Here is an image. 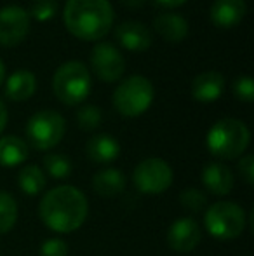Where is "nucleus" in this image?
<instances>
[{
	"label": "nucleus",
	"mask_w": 254,
	"mask_h": 256,
	"mask_svg": "<svg viewBox=\"0 0 254 256\" xmlns=\"http://www.w3.org/2000/svg\"><path fill=\"white\" fill-rule=\"evenodd\" d=\"M89 212L85 196L71 185H61L49 190L40 200L38 214L51 230L70 234L84 225Z\"/></svg>",
	"instance_id": "nucleus-1"
},
{
	"label": "nucleus",
	"mask_w": 254,
	"mask_h": 256,
	"mask_svg": "<svg viewBox=\"0 0 254 256\" xmlns=\"http://www.w3.org/2000/svg\"><path fill=\"white\" fill-rule=\"evenodd\" d=\"M63 20L73 37L94 42L112 30L113 9L108 0H66Z\"/></svg>",
	"instance_id": "nucleus-2"
},
{
	"label": "nucleus",
	"mask_w": 254,
	"mask_h": 256,
	"mask_svg": "<svg viewBox=\"0 0 254 256\" xmlns=\"http://www.w3.org/2000/svg\"><path fill=\"white\" fill-rule=\"evenodd\" d=\"M251 142L248 126L239 118H221L207 132V148L218 158H235L246 152Z\"/></svg>",
	"instance_id": "nucleus-3"
},
{
	"label": "nucleus",
	"mask_w": 254,
	"mask_h": 256,
	"mask_svg": "<svg viewBox=\"0 0 254 256\" xmlns=\"http://www.w3.org/2000/svg\"><path fill=\"white\" fill-rule=\"evenodd\" d=\"M56 98L64 104H78L89 96L91 74L82 61H66L56 70L52 78Z\"/></svg>",
	"instance_id": "nucleus-4"
},
{
	"label": "nucleus",
	"mask_w": 254,
	"mask_h": 256,
	"mask_svg": "<svg viewBox=\"0 0 254 256\" xmlns=\"http://www.w3.org/2000/svg\"><path fill=\"white\" fill-rule=\"evenodd\" d=\"M153 84L143 75H132L119 84L113 94V104L124 117H139L153 102Z\"/></svg>",
	"instance_id": "nucleus-5"
},
{
	"label": "nucleus",
	"mask_w": 254,
	"mask_h": 256,
	"mask_svg": "<svg viewBox=\"0 0 254 256\" xmlns=\"http://www.w3.org/2000/svg\"><path fill=\"white\" fill-rule=\"evenodd\" d=\"M206 228L218 240H234L246 228V212L239 204L220 200L213 204L204 216Z\"/></svg>",
	"instance_id": "nucleus-6"
},
{
	"label": "nucleus",
	"mask_w": 254,
	"mask_h": 256,
	"mask_svg": "<svg viewBox=\"0 0 254 256\" xmlns=\"http://www.w3.org/2000/svg\"><path fill=\"white\" fill-rule=\"evenodd\" d=\"M66 122L54 110H40L28 120L26 138L33 148L51 150L63 140Z\"/></svg>",
	"instance_id": "nucleus-7"
},
{
	"label": "nucleus",
	"mask_w": 254,
	"mask_h": 256,
	"mask_svg": "<svg viewBox=\"0 0 254 256\" xmlns=\"http://www.w3.org/2000/svg\"><path fill=\"white\" fill-rule=\"evenodd\" d=\"M173 169L166 160L159 157H150L141 160L132 172V182L136 188L143 194H162L173 183Z\"/></svg>",
	"instance_id": "nucleus-8"
},
{
	"label": "nucleus",
	"mask_w": 254,
	"mask_h": 256,
	"mask_svg": "<svg viewBox=\"0 0 254 256\" xmlns=\"http://www.w3.org/2000/svg\"><path fill=\"white\" fill-rule=\"evenodd\" d=\"M30 32V14L21 6L0 9V46L12 48L26 38Z\"/></svg>",
	"instance_id": "nucleus-9"
},
{
	"label": "nucleus",
	"mask_w": 254,
	"mask_h": 256,
	"mask_svg": "<svg viewBox=\"0 0 254 256\" xmlns=\"http://www.w3.org/2000/svg\"><path fill=\"white\" fill-rule=\"evenodd\" d=\"M91 66L103 82H117L126 70V60L115 46L99 42L91 52Z\"/></svg>",
	"instance_id": "nucleus-10"
},
{
	"label": "nucleus",
	"mask_w": 254,
	"mask_h": 256,
	"mask_svg": "<svg viewBox=\"0 0 254 256\" xmlns=\"http://www.w3.org/2000/svg\"><path fill=\"white\" fill-rule=\"evenodd\" d=\"M200 242L199 223L192 218H180L167 230V244L176 253H190Z\"/></svg>",
	"instance_id": "nucleus-11"
},
{
	"label": "nucleus",
	"mask_w": 254,
	"mask_h": 256,
	"mask_svg": "<svg viewBox=\"0 0 254 256\" xmlns=\"http://www.w3.org/2000/svg\"><path fill=\"white\" fill-rule=\"evenodd\" d=\"M115 37L124 49L132 52H143L152 46V34L139 21H126L119 24L115 30Z\"/></svg>",
	"instance_id": "nucleus-12"
},
{
	"label": "nucleus",
	"mask_w": 254,
	"mask_h": 256,
	"mask_svg": "<svg viewBox=\"0 0 254 256\" xmlns=\"http://www.w3.org/2000/svg\"><path fill=\"white\" fill-rule=\"evenodd\" d=\"M246 6L244 0H214L211 6L209 18L218 28H234L244 20Z\"/></svg>",
	"instance_id": "nucleus-13"
},
{
	"label": "nucleus",
	"mask_w": 254,
	"mask_h": 256,
	"mask_svg": "<svg viewBox=\"0 0 254 256\" xmlns=\"http://www.w3.org/2000/svg\"><path fill=\"white\" fill-rule=\"evenodd\" d=\"M225 89V77L220 72H204L192 82V96L195 102L211 103L216 102Z\"/></svg>",
	"instance_id": "nucleus-14"
},
{
	"label": "nucleus",
	"mask_w": 254,
	"mask_h": 256,
	"mask_svg": "<svg viewBox=\"0 0 254 256\" xmlns=\"http://www.w3.org/2000/svg\"><path fill=\"white\" fill-rule=\"evenodd\" d=\"M202 182L214 196H227L234 188V174L227 166L220 162H209L202 171Z\"/></svg>",
	"instance_id": "nucleus-15"
},
{
	"label": "nucleus",
	"mask_w": 254,
	"mask_h": 256,
	"mask_svg": "<svg viewBox=\"0 0 254 256\" xmlns=\"http://www.w3.org/2000/svg\"><path fill=\"white\" fill-rule=\"evenodd\" d=\"M157 34L167 42H181L188 35V23L183 16L174 12H162L153 20Z\"/></svg>",
	"instance_id": "nucleus-16"
},
{
	"label": "nucleus",
	"mask_w": 254,
	"mask_h": 256,
	"mask_svg": "<svg viewBox=\"0 0 254 256\" xmlns=\"http://www.w3.org/2000/svg\"><path fill=\"white\" fill-rule=\"evenodd\" d=\"M87 157L98 164H108L113 162L120 154V145L113 136L110 134H96L87 142L85 146Z\"/></svg>",
	"instance_id": "nucleus-17"
},
{
	"label": "nucleus",
	"mask_w": 254,
	"mask_h": 256,
	"mask_svg": "<svg viewBox=\"0 0 254 256\" xmlns=\"http://www.w3.org/2000/svg\"><path fill=\"white\" fill-rule=\"evenodd\" d=\"M92 188L98 196L112 199V197L119 196L126 188V176L122 174L120 169H103V171L96 172L92 178Z\"/></svg>",
	"instance_id": "nucleus-18"
},
{
	"label": "nucleus",
	"mask_w": 254,
	"mask_h": 256,
	"mask_svg": "<svg viewBox=\"0 0 254 256\" xmlns=\"http://www.w3.org/2000/svg\"><path fill=\"white\" fill-rule=\"evenodd\" d=\"M35 89H37V78L28 70L16 72L5 82V96L12 102H24L31 98Z\"/></svg>",
	"instance_id": "nucleus-19"
},
{
	"label": "nucleus",
	"mask_w": 254,
	"mask_h": 256,
	"mask_svg": "<svg viewBox=\"0 0 254 256\" xmlns=\"http://www.w3.org/2000/svg\"><path fill=\"white\" fill-rule=\"evenodd\" d=\"M30 146L24 140L17 136H3L0 138V166L14 168L28 158Z\"/></svg>",
	"instance_id": "nucleus-20"
},
{
	"label": "nucleus",
	"mask_w": 254,
	"mask_h": 256,
	"mask_svg": "<svg viewBox=\"0 0 254 256\" xmlns=\"http://www.w3.org/2000/svg\"><path fill=\"white\" fill-rule=\"evenodd\" d=\"M17 183L26 196H38L45 188V174L38 166H26L17 174Z\"/></svg>",
	"instance_id": "nucleus-21"
},
{
	"label": "nucleus",
	"mask_w": 254,
	"mask_h": 256,
	"mask_svg": "<svg viewBox=\"0 0 254 256\" xmlns=\"http://www.w3.org/2000/svg\"><path fill=\"white\" fill-rule=\"evenodd\" d=\"M17 222V204L16 199L9 192L0 190V234H7L12 230Z\"/></svg>",
	"instance_id": "nucleus-22"
},
{
	"label": "nucleus",
	"mask_w": 254,
	"mask_h": 256,
	"mask_svg": "<svg viewBox=\"0 0 254 256\" xmlns=\"http://www.w3.org/2000/svg\"><path fill=\"white\" fill-rule=\"evenodd\" d=\"M44 168L47 169V172L52 178H68L71 172V162L66 155L61 154H49L44 157Z\"/></svg>",
	"instance_id": "nucleus-23"
},
{
	"label": "nucleus",
	"mask_w": 254,
	"mask_h": 256,
	"mask_svg": "<svg viewBox=\"0 0 254 256\" xmlns=\"http://www.w3.org/2000/svg\"><path fill=\"white\" fill-rule=\"evenodd\" d=\"M101 110L96 104H85L77 112V122L84 131H94L101 122Z\"/></svg>",
	"instance_id": "nucleus-24"
},
{
	"label": "nucleus",
	"mask_w": 254,
	"mask_h": 256,
	"mask_svg": "<svg viewBox=\"0 0 254 256\" xmlns=\"http://www.w3.org/2000/svg\"><path fill=\"white\" fill-rule=\"evenodd\" d=\"M180 202L183 208H187L192 212H200L206 209L207 206V197L204 192L197 188H187L180 194Z\"/></svg>",
	"instance_id": "nucleus-25"
},
{
	"label": "nucleus",
	"mask_w": 254,
	"mask_h": 256,
	"mask_svg": "<svg viewBox=\"0 0 254 256\" xmlns=\"http://www.w3.org/2000/svg\"><path fill=\"white\" fill-rule=\"evenodd\" d=\"M58 10V0H33L30 4L28 14L33 16L37 21H47Z\"/></svg>",
	"instance_id": "nucleus-26"
},
{
	"label": "nucleus",
	"mask_w": 254,
	"mask_h": 256,
	"mask_svg": "<svg viewBox=\"0 0 254 256\" xmlns=\"http://www.w3.org/2000/svg\"><path fill=\"white\" fill-rule=\"evenodd\" d=\"M234 94L235 98H239L241 102L251 103L254 100V82L249 75H241L234 80Z\"/></svg>",
	"instance_id": "nucleus-27"
},
{
	"label": "nucleus",
	"mask_w": 254,
	"mask_h": 256,
	"mask_svg": "<svg viewBox=\"0 0 254 256\" xmlns=\"http://www.w3.org/2000/svg\"><path fill=\"white\" fill-rule=\"evenodd\" d=\"M42 256H68V244L63 239H47L40 246Z\"/></svg>",
	"instance_id": "nucleus-28"
},
{
	"label": "nucleus",
	"mask_w": 254,
	"mask_h": 256,
	"mask_svg": "<svg viewBox=\"0 0 254 256\" xmlns=\"http://www.w3.org/2000/svg\"><path fill=\"white\" fill-rule=\"evenodd\" d=\"M239 172L244 178V182L248 185L254 183V157L253 155H244L239 162Z\"/></svg>",
	"instance_id": "nucleus-29"
},
{
	"label": "nucleus",
	"mask_w": 254,
	"mask_h": 256,
	"mask_svg": "<svg viewBox=\"0 0 254 256\" xmlns=\"http://www.w3.org/2000/svg\"><path fill=\"white\" fill-rule=\"evenodd\" d=\"M159 6H162V7H166V9H174V7H180V6H183L187 0H155Z\"/></svg>",
	"instance_id": "nucleus-30"
},
{
	"label": "nucleus",
	"mask_w": 254,
	"mask_h": 256,
	"mask_svg": "<svg viewBox=\"0 0 254 256\" xmlns=\"http://www.w3.org/2000/svg\"><path fill=\"white\" fill-rule=\"evenodd\" d=\"M5 126H7V108H5V104L0 102V132L3 131Z\"/></svg>",
	"instance_id": "nucleus-31"
},
{
	"label": "nucleus",
	"mask_w": 254,
	"mask_h": 256,
	"mask_svg": "<svg viewBox=\"0 0 254 256\" xmlns=\"http://www.w3.org/2000/svg\"><path fill=\"white\" fill-rule=\"evenodd\" d=\"M122 2L129 7H139L141 4H145V0H122Z\"/></svg>",
	"instance_id": "nucleus-32"
},
{
	"label": "nucleus",
	"mask_w": 254,
	"mask_h": 256,
	"mask_svg": "<svg viewBox=\"0 0 254 256\" xmlns=\"http://www.w3.org/2000/svg\"><path fill=\"white\" fill-rule=\"evenodd\" d=\"M3 77H5V64H3V61L0 60V84L3 82Z\"/></svg>",
	"instance_id": "nucleus-33"
}]
</instances>
